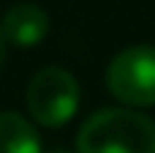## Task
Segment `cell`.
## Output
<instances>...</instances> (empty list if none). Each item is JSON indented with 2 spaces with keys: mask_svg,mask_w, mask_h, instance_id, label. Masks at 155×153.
<instances>
[{
  "mask_svg": "<svg viewBox=\"0 0 155 153\" xmlns=\"http://www.w3.org/2000/svg\"><path fill=\"white\" fill-rule=\"evenodd\" d=\"M74 153H155V120L128 107H104L76 131Z\"/></svg>",
  "mask_w": 155,
  "mask_h": 153,
  "instance_id": "cell-1",
  "label": "cell"
},
{
  "mask_svg": "<svg viewBox=\"0 0 155 153\" xmlns=\"http://www.w3.org/2000/svg\"><path fill=\"white\" fill-rule=\"evenodd\" d=\"M82 101L79 79L63 68V66H46L35 71L25 90V104L30 110V118L44 129H60L65 126Z\"/></svg>",
  "mask_w": 155,
  "mask_h": 153,
  "instance_id": "cell-2",
  "label": "cell"
},
{
  "mask_svg": "<svg viewBox=\"0 0 155 153\" xmlns=\"http://www.w3.org/2000/svg\"><path fill=\"white\" fill-rule=\"evenodd\" d=\"M109 93L128 110L155 107V47L134 44L120 49L106 66Z\"/></svg>",
  "mask_w": 155,
  "mask_h": 153,
  "instance_id": "cell-3",
  "label": "cell"
},
{
  "mask_svg": "<svg viewBox=\"0 0 155 153\" xmlns=\"http://www.w3.org/2000/svg\"><path fill=\"white\" fill-rule=\"evenodd\" d=\"M0 30H3V38H5L8 47L30 49V47H35L46 38L49 14L35 3H16L3 14Z\"/></svg>",
  "mask_w": 155,
  "mask_h": 153,
  "instance_id": "cell-4",
  "label": "cell"
},
{
  "mask_svg": "<svg viewBox=\"0 0 155 153\" xmlns=\"http://www.w3.org/2000/svg\"><path fill=\"white\" fill-rule=\"evenodd\" d=\"M0 153H41L35 123L19 112H0Z\"/></svg>",
  "mask_w": 155,
  "mask_h": 153,
  "instance_id": "cell-5",
  "label": "cell"
},
{
  "mask_svg": "<svg viewBox=\"0 0 155 153\" xmlns=\"http://www.w3.org/2000/svg\"><path fill=\"white\" fill-rule=\"evenodd\" d=\"M5 57H8V44H5V38H3V30H0V74H3Z\"/></svg>",
  "mask_w": 155,
  "mask_h": 153,
  "instance_id": "cell-6",
  "label": "cell"
},
{
  "mask_svg": "<svg viewBox=\"0 0 155 153\" xmlns=\"http://www.w3.org/2000/svg\"><path fill=\"white\" fill-rule=\"evenodd\" d=\"M52 153H71V151H65V148H54Z\"/></svg>",
  "mask_w": 155,
  "mask_h": 153,
  "instance_id": "cell-7",
  "label": "cell"
}]
</instances>
